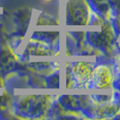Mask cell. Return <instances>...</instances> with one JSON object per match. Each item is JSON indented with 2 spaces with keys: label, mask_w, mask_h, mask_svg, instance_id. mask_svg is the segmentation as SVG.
Segmentation results:
<instances>
[{
  "label": "cell",
  "mask_w": 120,
  "mask_h": 120,
  "mask_svg": "<svg viewBox=\"0 0 120 120\" xmlns=\"http://www.w3.org/2000/svg\"><path fill=\"white\" fill-rule=\"evenodd\" d=\"M90 79L92 84L98 89H106L112 85L114 73L108 65H99L93 68Z\"/></svg>",
  "instance_id": "obj_1"
},
{
  "label": "cell",
  "mask_w": 120,
  "mask_h": 120,
  "mask_svg": "<svg viewBox=\"0 0 120 120\" xmlns=\"http://www.w3.org/2000/svg\"><path fill=\"white\" fill-rule=\"evenodd\" d=\"M93 67L88 61H77L73 67V74L78 83H83L89 80L91 75Z\"/></svg>",
  "instance_id": "obj_2"
},
{
  "label": "cell",
  "mask_w": 120,
  "mask_h": 120,
  "mask_svg": "<svg viewBox=\"0 0 120 120\" xmlns=\"http://www.w3.org/2000/svg\"><path fill=\"white\" fill-rule=\"evenodd\" d=\"M47 1H49V0H47Z\"/></svg>",
  "instance_id": "obj_3"
}]
</instances>
